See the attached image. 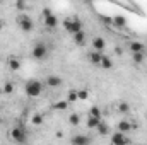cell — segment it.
I'll use <instances>...</instances> for the list:
<instances>
[{"instance_id": "6da1fadb", "label": "cell", "mask_w": 147, "mask_h": 145, "mask_svg": "<svg viewBox=\"0 0 147 145\" xmlns=\"http://www.w3.org/2000/svg\"><path fill=\"white\" fill-rule=\"evenodd\" d=\"M24 91H26V96H29V97H38V96L41 94V91H43V84H41L39 80H36V79H33V80L26 82Z\"/></svg>"}, {"instance_id": "7a4b0ae2", "label": "cell", "mask_w": 147, "mask_h": 145, "mask_svg": "<svg viewBox=\"0 0 147 145\" xmlns=\"http://www.w3.org/2000/svg\"><path fill=\"white\" fill-rule=\"evenodd\" d=\"M10 137H12V140L16 142V144L22 145L28 142V133H26V128L22 126V125H16L14 128H12V132H10Z\"/></svg>"}, {"instance_id": "3957f363", "label": "cell", "mask_w": 147, "mask_h": 145, "mask_svg": "<svg viewBox=\"0 0 147 145\" xmlns=\"http://www.w3.org/2000/svg\"><path fill=\"white\" fill-rule=\"evenodd\" d=\"M63 28H65L72 36L82 31V24H80L79 19H65V21H63Z\"/></svg>"}, {"instance_id": "277c9868", "label": "cell", "mask_w": 147, "mask_h": 145, "mask_svg": "<svg viewBox=\"0 0 147 145\" xmlns=\"http://www.w3.org/2000/svg\"><path fill=\"white\" fill-rule=\"evenodd\" d=\"M31 55H33L34 60H43V58H46V56H48V46H46L45 43H36L34 48H33V51H31Z\"/></svg>"}, {"instance_id": "5b68a950", "label": "cell", "mask_w": 147, "mask_h": 145, "mask_svg": "<svg viewBox=\"0 0 147 145\" xmlns=\"http://www.w3.org/2000/svg\"><path fill=\"white\" fill-rule=\"evenodd\" d=\"M17 26L24 31V33H29L33 28H34V24H33V21H31V17H28L26 14H21L19 17H17Z\"/></svg>"}, {"instance_id": "8992f818", "label": "cell", "mask_w": 147, "mask_h": 145, "mask_svg": "<svg viewBox=\"0 0 147 145\" xmlns=\"http://www.w3.org/2000/svg\"><path fill=\"white\" fill-rule=\"evenodd\" d=\"M111 145H130V138L120 132H116L113 137H111Z\"/></svg>"}, {"instance_id": "52a82bcc", "label": "cell", "mask_w": 147, "mask_h": 145, "mask_svg": "<svg viewBox=\"0 0 147 145\" xmlns=\"http://www.w3.org/2000/svg\"><path fill=\"white\" fill-rule=\"evenodd\" d=\"M70 142L72 145H91V138L86 135H74Z\"/></svg>"}, {"instance_id": "ba28073f", "label": "cell", "mask_w": 147, "mask_h": 145, "mask_svg": "<svg viewBox=\"0 0 147 145\" xmlns=\"http://www.w3.org/2000/svg\"><path fill=\"white\" fill-rule=\"evenodd\" d=\"M45 82H46L48 87H58V85H62L63 80H62V77H58V75H48Z\"/></svg>"}, {"instance_id": "9c48e42d", "label": "cell", "mask_w": 147, "mask_h": 145, "mask_svg": "<svg viewBox=\"0 0 147 145\" xmlns=\"http://www.w3.org/2000/svg\"><path fill=\"white\" fill-rule=\"evenodd\" d=\"M87 58H89L91 63L99 65V63H101V58H103V53H99V51H89V53H87Z\"/></svg>"}, {"instance_id": "30bf717a", "label": "cell", "mask_w": 147, "mask_h": 145, "mask_svg": "<svg viewBox=\"0 0 147 145\" xmlns=\"http://www.w3.org/2000/svg\"><path fill=\"white\" fill-rule=\"evenodd\" d=\"M118 130H120V133L127 135V133H130V130H132V123H130L128 119H121V121L118 123Z\"/></svg>"}, {"instance_id": "8fae6325", "label": "cell", "mask_w": 147, "mask_h": 145, "mask_svg": "<svg viewBox=\"0 0 147 145\" xmlns=\"http://www.w3.org/2000/svg\"><path fill=\"white\" fill-rule=\"evenodd\" d=\"M45 26H46L48 29H55V28L58 26V19L55 17V14H51V15L45 17Z\"/></svg>"}, {"instance_id": "7c38bea8", "label": "cell", "mask_w": 147, "mask_h": 145, "mask_svg": "<svg viewBox=\"0 0 147 145\" xmlns=\"http://www.w3.org/2000/svg\"><path fill=\"white\" fill-rule=\"evenodd\" d=\"M92 46H94V51L103 53V50H105L106 43H105V39H103V38H94V39H92Z\"/></svg>"}, {"instance_id": "4fadbf2b", "label": "cell", "mask_w": 147, "mask_h": 145, "mask_svg": "<svg viewBox=\"0 0 147 145\" xmlns=\"http://www.w3.org/2000/svg\"><path fill=\"white\" fill-rule=\"evenodd\" d=\"M128 48H130L132 53H144V44L140 41H132Z\"/></svg>"}, {"instance_id": "5bb4252c", "label": "cell", "mask_w": 147, "mask_h": 145, "mask_svg": "<svg viewBox=\"0 0 147 145\" xmlns=\"http://www.w3.org/2000/svg\"><path fill=\"white\" fill-rule=\"evenodd\" d=\"M7 65H9L10 70H19V68H21V60L16 58V56H10L9 62H7Z\"/></svg>"}, {"instance_id": "9a60e30c", "label": "cell", "mask_w": 147, "mask_h": 145, "mask_svg": "<svg viewBox=\"0 0 147 145\" xmlns=\"http://www.w3.org/2000/svg\"><path fill=\"white\" fill-rule=\"evenodd\" d=\"M113 24H115V28H125L127 26V19L123 15H115L113 17Z\"/></svg>"}, {"instance_id": "2e32d148", "label": "cell", "mask_w": 147, "mask_h": 145, "mask_svg": "<svg viewBox=\"0 0 147 145\" xmlns=\"http://www.w3.org/2000/svg\"><path fill=\"white\" fill-rule=\"evenodd\" d=\"M99 67H101V68H105V70H110V68H113V62H111V60L108 58V56H106V55H103Z\"/></svg>"}, {"instance_id": "e0dca14e", "label": "cell", "mask_w": 147, "mask_h": 145, "mask_svg": "<svg viewBox=\"0 0 147 145\" xmlns=\"http://www.w3.org/2000/svg\"><path fill=\"white\" fill-rule=\"evenodd\" d=\"M96 130H98V133H99L101 137H106V135L110 133V126H108L105 121H101V123H99V126H98Z\"/></svg>"}, {"instance_id": "ac0fdd59", "label": "cell", "mask_w": 147, "mask_h": 145, "mask_svg": "<svg viewBox=\"0 0 147 145\" xmlns=\"http://www.w3.org/2000/svg\"><path fill=\"white\" fill-rule=\"evenodd\" d=\"M74 43H75V44H79V46H82V44L86 43V33H84V31H80V33L74 34Z\"/></svg>"}, {"instance_id": "d6986e66", "label": "cell", "mask_w": 147, "mask_h": 145, "mask_svg": "<svg viewBox=\"0 0 147 145\" xmlns=\"http://www.w3.org/2000/svg\"><path fill=\"white\" fill-rule=\"evenodd\" d=\"M101 121H103L101 118H94V116H89V118H87V126H89V128H98Z\"/></svg>"}, {"instance_id": "ffe728a7", "label": "cell", "mask_w": 147, "mask_h": 145, "mask_svg": "<svg viewBox=\"0 0 147 145\" xmlns=\"http://www.w3.org/2000/svg\"><path fill=\"white\" fill-rule=\"evenodd\" d=\"M89 116H94V118H101V109L98 108V106H92V108L89 109Z\"/></svg>"}, {"instance_id": "44dd1931", "label": "cell", "mask_w": 147, "mask_h": 145, "mask_svg": "<svg viewBox=\"0 0 147 145\" xmlns=\"http://www.w3.org/2000/svg\"><path fill=\"white\" fill-rule=\"evenodd\" d=\"M132 58H134L135 63H142L146 56H144V53H132Z\"/></svg>"}, {"instance_id": "7402d4cb", "label": "cell", "mask_w": 147, "mask_h": 145, "mask_svg": "<svg viewBox=\"0 0 147 145\" xmlns=\"http://www.w3.org/2000/svg\"><path fill=\"white\" fill-rule=\"evenodd\" d=\"M12 91H14V84L12 82H5L3 84V92L5 94H12Z\"/></svg>"}, {"instance_id": "603a6c76", "label": "cell", "mask_w": 147, "mask_h": 145, "mask_svg": "<svg viewBox=\"0 0 147 145\" xmlns=\"http://www.w3.org/2000/svg\"><path fill=\"white\" fill-rule=\"evenodd\" d=\"M69 108V101H58L57 104H55V109H60V111H63V109Z\"/></svg>"}, {"instance_id": "cb8c5ba5", "label": "cell", "mask_w": 147, "mask_h": 145, "mask_svg": "<svg viewBox=\"0 0 147 145\" xmlns=\"http://www.w3.org/2000/svg\"><path fill=\"white\" fill-rule=\"evenodd\" d=\"M118 111H120V113H128V111H130V104H128V103H120V104H118Z\"/></svg>"}, {"instance_id": "d4e9b609", "label": "cell", "mask_w": 147, "mask_h": 145, "mask_svg": "<svg viewBox=\"0 0 147 145\" xmlns=\"http://www.w3.org/2000/svg\"><path fill=\"white\" fill-rule=\"evenodd\" d=\"M69 121H70V125H79L80 123V116L79 114H70V118H69Z\"/></svg>"}, {"instance_id": "484cf974", "label": "cell", "mask_w": 147, "mask_h": 145, "mask_svg": "<svg viewBox=\"0 0 147 145\" xmlns=\"http://www.w3.org/2000/svg\"><path fill=\"white\" fill-rule=\"evenodd\" d=\"M67 99H69V103H75V101L79 99V96H77V91H70Z\"/></svg>"}, {"instance_id": "4316f807", "label": "cell", "mask_w": 147, "mask_h": 145, "mask_svg": "<svg viewBox=\"0 0 147 145\" xmlns=\"http://www.w3.org/2000/svg\"><path fill=\"white\" fill-rule=\"evenodd\" d=\"M77 96H79L80 101H86V99L89 97V92H87V91H77Z\"/></svg>"}, {"instance_id": "83f0119b", "label": "cell", "mask_w": 147, "mask_h": 145, "mask_svg": "<svg viewBox=\"0 0 147 145\" xmlns=\"http://www.w3.org/2000/svg\"><path fill=\"white\" fill-rule=\"evenodd\" d=\"M31 121H33V125H36V126H38V125H41V123H43V116H41V114H34Z\"/></svg>"}, {"instance_id": "f1b7e54d", "label": "cell", "mask_w": 147, "mask_h": 145, "mask_svg": "<svg viewBox=\"0 0 147 145\" xmlns=\"http://www.w3.org/2000/svg\"><path fill=\"white\" fill-rule=\"evenodd\" d=\"M16 9L24 10V9H26V3H24V2H16Z\"/></svg>"}, {"instance_id": "f546056e", "label": "cell", "mask_w": 147, "mask_h": 145, "mask_svg": "<svg viewBox=\"0 0 147 145\" xmlns=\"http://www.w3.org/2000/svg\"><path fill=\"white\" fill-rule=\"evenodd\" d=\"M53 12H51V9H43V15L45 17H48V15H51Z\"/></svg>"}, {"instance_id": "4dcf8cb0", "label": "cell", "mask_w": 147, "mask_h": 145, "mask_svg": "<svg viewBox=\"0 0 147 145\" xmlns=\"http://www.w3.org/2000/svg\"><path fill=\"white\" fill-rule=\"evenodd\" d=\"M115 53L116 55H121V48H115Z\"/></svg>"}, {"instance_id": "1f68e13d", "label": "cell", "mask_w": 147, "mask_h": 145, "mask_svg": "<svg viewBox=\"0 0 147 145\" xmlns=\"http://www.w3.org/2000/svg\"><path fill=\"white\" fill-rule=\"evenodd\" d=\"M55 135H57V138H62V137H63V133H62V132H57Z\"/></svg>"}, {"instance_id": "d6a6232c", "label": "cell", "mask_w": 147, "mask_h": 145, "mask_svg": "<svg viewBox=\"0 0 147 145\" xmlns=\"http://www.w3.org/2000/svg\"><path fill=\"white\" fill-rule=\"evenodd\" d=\"M2 28H3V22H2V19H0V31H2Z\"/></svg>"}]
</instances>
